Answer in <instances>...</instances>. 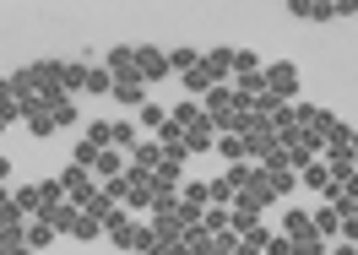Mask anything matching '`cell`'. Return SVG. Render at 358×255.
I'll use <instances>...</instances> for the list:
<instances>
[{
	"instance_id": "obj_48",
	"label": "cell",
	"mask_w": 358,
	"mask_h": 255,
	"mask_svg": "<svg viewBox=\"0 0 358 255\" xmlns=\"http://www.w3.org/2000/svg\"><path fill=\"white\" fill-rule=\"evenodd\" d=\"M348 217H358V201H353V212H348Z\"/></svg>"
},
{
	"instance_id": "obj_16",
	"label": "cell",
	"mask_w": 358,
	"mask_h": 255,
	"mask_svg": "<svg viewBox=\"0 0 358 255\" xmlns=\"http://www.w3.org/2000/svg\"><path fill=\"white\" fill-rule=\"evenodd\" d=\"M125 152H120V147H103V152H98V163H92V174H98V180H120V174H125Z\"/></svg>"
},
{
	"instance_id": "obj_46",
	"label": "cell",
	"mask_w": 358,
	"mask_h": 255,
	"mask_svg": "<svg viewBox=\"0 0 358 255\" xmlns=\"http://www.w3.org/2000/svg\"><path fill=\"white\" fill-rule=\"evenodd\" d=\"M326 255H358V250H353V245H331Z\"/></svg>"
},
{
	"instance_id": "obj_41",
	"label": "cell",
	"mask_w": 358,
	"mask_h": 255,
	"mask_svg": "<svg viewBox=\"0 0 358 255\" xmlns=\"http://www.w3.org/2000/svg\"><path fill=\"white\" fill-rule=\"evenodd\" d=\"M66 125H76V98H71V103H60V109H55V131H66Z\"/></svg>"
},
{
	"instance_id": "obj_45",
	"label": "cell",
	"mask_w": 358,
	"mask_h": 255,
	"mask_svg": "<svg viewBox=\"0 0 358 255\" xmlns=\"http://www.w3.org/2000/svg\"><path fill=\"white\" fill-rule=\"evenodd\" d=\"M0 255H33V250H27V239H11V245H0Z\"/></svg>"
},
{
	"instance_id": "obj_11",
	"label": "cell",
	"mask_w": 358,
	"mask_h": 255,
	"mask_svg": "<svg viewBox=\"0 0 358 255\" xmlns=\"http://www.w3.org/2000/svg\"><path fill=\"white\" fill-rule=\"evenodd\" d=\"M76 217H82L76 201H60V207H44V212H38V223H49L55 233H71V228H76Z\"/></svg>"
},
{
	"instance_id": "obj_9",
	"label": "cell",
	"mask_w": 358,
	"mask_h": 255,
	"mask_svg": "<svg viewBox=\"0 0 358 255\" xmlns=\"http://www.w3.org/2000/svg\"><path fill=\"white\" fill-rule=\"evenodd\" d=\"M125 180H131L125 212H152V174H131V168H125Z\"/></svg>"
},
{
	"instance_id": "obj_10",
	"label": "cell",
	"mask_w": 358,
	"mask_h": 255,
	"mask_svg": "<svg viewBox=\"0 0 358 255\" xmlns=\"http://www.w3.org/2000/svg\"><path fill=\"white\" fill-rule=\"evenodd\" d=\"M82 212H87V217H92V223H98V228H103V233H109L114 223L125 217V207H114V201H109V196H103V190H98V196H92V201H87V207H82Z\"/></svg>"
},
{
	"instance_id": "obj_17",
	"label": "cell",
	"mask_w": 358,
	"mask_h": 255,
	"mask_svg": "<svg viewBox=\"0 0 358 255\" xmlns=\"http://www.w3.org/2000/svg\"><path fill=\"white\" fill-rule=\"evenodd\" d=\"M201 66L206 71H212V82H228V76H234V49H206V54H201Z\"/></svg>"
},
{
	"instance_id": "obj_7",
	"label": "cell",
	"mask_w": 358,
	"mask_h": 255,
	"mask_svg": "<svg viewBox=\"0 0 358 255\" xmlns=\"http://www.w3.org/2000/svg\"><path fill=\"white\" fill-rule=\"evenodd\" d=\"M271 152H282V141H277V131H271V125H266V131H250V136H245V158H250V163H266Z\"/></svg>"
},
{
	"instance_id": "obj_24",
	"label": "cell",
	"mask_w": 358,
	"mask_h": 255,
	"mask_svg": "<svg viewBox=\"0 0 358 255\" xmlns=\"http://www.w3.org/2000/svg\"><path fill=\"white\" fill-rule=\"evenodd\" d=\"M22 239H27V250L38 255V250H49V245H55V228H49V223H27Z\"/></svg>"
},
{
	"instance_id": "obj_6",
	"label": "cell",
	"mask_w": 358,
	"mask_h": 255,
	"mask_svg": "<svg viewBox=\"0 0 358 255\" xmlns=\"http://www.w3.org/2000/svg\"><path fill=\"white\" fill-rule=\"evenodd\" d=\"M109 98L120 103V109H136V115H141V109H147V82H141V76H120Z\"/></svg>"
},
{
	"instance_id": "obj_4",
	"label": "cell",
	"mask_w": 358,
	"mask_h": 255,
	"mask_svg": "<svg viewBox=\"0 0 358 255\" xmlns=\"http://www.w3.org/2000/svg\"><path fill=\"white\" fill-rule=\"evenodd\" d=\"M60 185H66V201H76V207H87L92 196H98V185H92L87 168H76V163H66V174H55Z\"/></svg>"
},
{
	"instance_id": "obj_38",
	"label": "cell",
	"mask_w": 358,
	"mask_h": 255,
	"mask_svg": "<svg viewBox=\"0 0 358 255\" xmlns=\"http://www.w3.org/2000/svg\"><path fill=\"white\" fill-rule=\"evenodd\" d=\"M206 190H212V207H234V196H239V190L228 185V180H212Z\"/></svg>"
},
{
	"instance_id": "obj_37",
	"label": "cell",
	"mask_w": 358,
	"mask_h": 255,
	"mask_svg": "<svg viewBox=\"0 0 358 255\" xmlns=\"http://www.w3.org/2000/svg\"><path fill=\"white\" fill-rule=\"evenodd\" d=\"M103 196H109L114 207H125V196H131V180L120 174V180H103Z\"/></svg>"
},
{
	"instance_id": "obj_47",
	"label": "cell",
	"mask_w": 358,
	"mask_h": 255,
	"mask_svg": "<svg viewBox=\"0 0 358 255\" xmlns=\"http://www.w3.org/2000/svg\"><path fill=\"white\" fill-rule=\"evenodd\" d=\"M0 207H11V190H6V185H0Z\"/></svg>"
},
{
	"instance_id": "obj_30",
	"label": "cell",
	"mask_w": 358,
	"mask_h": 255,
	"mask_svg": "<svg viewBox=\"0 0 358 255\" xmlns=\"http://www.w3.org/2000/svg\"><path fill=\"white\" fill-rule=\"evenodd\" d=\"M223 180H228L234 190H245L250 180H255V163H228V168H223Z\"/></svg>"
},
{
	"instance_id": "obj_2",
	"label": "cell",
	"mask_w": 358,
	"mask_h": 255,
	"mask_svg": "<svg viewBox=\"0 0 358 255\" xmlns=\"http://www.w3.org/2000/svg\"><path fill=\"white\" fill-rule=\"evenodd\" d=\"M266 93L282 103H299V66L293 60H271L266 66Z\"/></svg>"
},
{
	"instance_id": "obj_20",
	"label": "cell",
	"mask_w": 358,
	"mask_h": 255,
	"mask_svg": "<svg viewBox=\"0 0 358 255\" xmlns=\"http://www.w3.org/2000/svg\"><path fill=\"white\" fill-rule=\"evenodd\" d=\"M179 87H185V93H196V98H206L217 82H212V71H206V66H196V71H185V76H179Z\"/></svg>"
},
{
	"instance_id": "obj_35",
	"label": "cell",
	"mask_w": 358,
	"mask_h": 255,
	"mask_svg": "<svg viewBox=\"0 0 358 255\" xmlns=\"http://www.w3.org/2000/svg\"><path fill=\"white\" fill-rule=\"evenodd\" d=\"M87 93H92V98H109V93H114V76H109L103 66L87 71Z\"/></svg>"
},
{
	"instance_id": "obj_43",
	"label": "cell",
	"mask_w": 358,
	"mask_h": 255,
	"mask_svg": "<svg viewBox=\"0 0 358 255\" xmlns=\"http://www.w3.org/2000/svg\"><path fill=\"white\" fill-rule=\"evenodd\" d=\"M342 245H358V217H342Z\"/></svg>"
},
{
	"instance_id": "obj_27",
	"label": "cell",
	"mask_w": 358,
	"mask_h": 255,
	"mask_svg": "<svg viewBox=\"0 0 358 255\" xmlns=\"http://www.w3.org/2000/svg\"><path fill=\"white\" fill-rule=\"evenodd\" d=\"M82 141H92V147L103 152V147H114V125H109V119H92V125H87V136H82Z\"/></svg>"
},
{
	"instance_id": "obj_33",
	"label": "cell",
	"mask_w": 358,
	"mask_h": 255,
	"mask_svg": "<svg viewBox=\"0 0 358 255\" xmlns=\"http://www.w3.org/2000/svg\"><path fill=\"white\" fill-rule=\"evenodd\" d=\"M255 71H266V66H261V54H250V49H234V76H255Z\"/></svg>"
},
{
	"instance_id": "obj_22",
	"label": "cell",
	"mask_w": 358,
	"mask_h": 255,
	"mask_svg": "<svg viewBox=\"0 0 358 255\" xmlns=\"http://www.w3.org/2000/svg\"><path fill=\"white\" fill-rule=\"evenodd\" d=\"M179 201L196 207V212H206V207H212V190H206L201 180H185V185H179Z\"/></svg>"
},
{
	"instance_id": "obj_15",
	"label": "cell",
	"mask_w": 358,
	"mask_h": 255,
	"mask_svg": "<svg viewBox=\"0 0 358 255\" xmlns=\"http://www.w3.org/2000/svg\"><path fill=\"white\" fill-rule=\"evenodd\" d=\"M212 147H217V125H212V119H201V125L185 131V152H212Z\"/></svg>"
},
{
	"instance_id": "obj_32",
	"label": "cell",
	"mask_w": 358,
	"mask_h": 255,
	"mask_svg": "<svg viewBox=\"0 0 358 255\" xmlns=\"http://www.w3.org/2000/svg\"><path fill=\"white\" fill-rule=\"evenodd\" d=\"M60 66H66V60H38V66H27V71H33V87H44V82H60Z\"/></svg>"
},
{
	"instance_id": "obj_29",
	"label": "cell",
	"mask_w": 358,
	"mask_h": 255,
	"mask_svg": "<svg viewBox=\"0 0 358 255\" xmlns=\"http://www.w3.org/2000/svg\"><path fill=\"white\" fill-rule=\"evenodd\" d=\"M201 228L212 233V239H217V233H228V207H206V212H201Z\"/></svg>"
},
{
	"instance_id": "obj_44",
	"label": "cell",
	"mask_w": 358,
	"mask_h": 255,
	"mask_svg": "<svg viewBox=\"0 0 358 255\" xmlns=\"http://www.w3.org/2000/svg\"><path fill=\"white\" fill-rule=\"evenodd\" d=\"M147 255H190V250H185V245H157V239H152V250H147Z\"/></svg>"
},
{
	"instance_id": "obj_18",
	"label": "cell",
	"mask_w": 358,
	"mask_h": 255,
	"mask_svg": "<svg viewBox=\"0 0 358 255\" xmlns=\"http://www.w3.org/2000/svg\"><path fill=\"white\" fill-rule=\"evenodd\" d=\"M310 223H315V233L331 245L336 233H342V212H336V207H315V212H310Z\"/></svg>"
},
{
	"instance_id": "obj_40",
	"label": "cell",
	"mask_w": 358,
	"mask_h": 255,
	"mask_svg": "<svg viewBox=\"0 0 358 255\" xmlns=\"http://www.w3.org/2000/svg\"><path fill=\"white\" fill-rule=\"evenodd\" d=\"M98 233H103V228H98V223H92L87 212H82V217H76V228H71V239H98Z\"/></svg>"
},
{
	"instance_id": "obj_31",
	"label": "cell",
	"mask_w": 358,
	"mask_h": 255,
	"mask_svg": "<svg viewBox=\"0 0 358 255\" xmlns=\"http://www.w3.org/2000/svg\"><path fill=\"white\" fill-rule=\"evenodd\" d=\"M169 66H174L179 76H185V71H196V66H201V54H196V49H185V44H179V49H169Z\"/></svg>"
},
{
	"instance_id": "obj_23",
	"label": "cell",
	"mask_w": 358,
	"mask_h": 255,
	"mask_svg": "<svg viewBox=\"0 0 358 255\" xmlns=\"http://www.w3.org/2000/svg\"><path fill=\"white\" fill-rule=\"evenodd\" d=\"M169 119H174V125H179V131H190V125H201V103H174V109H169Z\"/></svg>"
},
{
	"instance_id": "obj_14",
	"label": "cell",
	"mask_w": 358,
	"mask_h": 255,
	"mask_svg": "<svg viewBox=\"0 0 358 255\" xmlns=\"http://www.w3.org/2000/svg\"><path fill=\"white\" fill-rule=\"evenodd\" d=\"M87 60H66L60 66V87H66V98H76V93H87Z\"/></svg>"
},
{
	"instance_id": "obj_13",
	"label": "cell",
	"mask_w": 358,
	"mask_h": 255,
	"mask_svg": "<svg viewBox=\"0 0 358 255\" xmlns=\"http://www.w3.org/2000/svg\"><path fill=\"white\" fill-rule=\"evenodd\" d=\"M277 233H282V239H293V245H299V239H310V233H315L310 212H304V207H288V212H282V228H277Z\"/></svg>"
},
{
	"instance_id": "obj_1",
	"label": "cell",
	"mask_w": 358,
	"mask_h": 255,
	"mask_svg": "<svg viewBox=\"0 0 358 255\" xmlns=\"http://www.w3.org/2000/svg\"><path fill=\"white\" fill-rule=\"evenodd\" d=\"M109 245H114V250H136V255H147V250H152V228H147L141 217H131V212H125V217H120V223L109 228Z\"/></svg>"
},
{
	"instance_id": "obj_21",
	"label": "cell",
	"mask_w": 358,
	"mask_h": 255,
	"mask_svg": "<svg viewBox=\"0 0 358 255\" xmlns=\"http://www.w3.org/2000/svg\"><path fill=\"white\" fill-rule=\"evenodd\" d=\"M299 185L310 190V196H326V185H331V174H326V163H310V168H299Z\"/></svg>"
},
{
	"instance_id": "obj_39",
	"label": "cell",
	"mask_w": 358,
	"mask_h": 255,
	"mask_svg": "<svg viewBox=\"0 0 358 255\" xmlns=\"http://www.w3.org/2000/svg\"><path fill=\"white\" fill-rule=\"evenodd\" d=\"M163 119H169V109H157V103H147V109L136 115V125H147V131H163Z\"/></svg>"
},
{
	"instance_id": "obj_3",
	"label": "cell",
	"mask_w": 358,
	"mask_h": 255,
	"mask_svg": "<svg viewBox=\"0 0 358 255\" xmlns=\"http://www.w3.org/2000/svg\"><path fill=\"white\" fill-rule=\"evenodd\" d=\"M136 71H141V82H147V87H152V82H163V76H174V66H169V49L136 44Z\"/></svg>"
},
{
	"instance_id": "obj_19",
	"label": "cell",
	"mask_w": 358,
	"mask_h": 255,
	"mask_svg": "<svg viewBox=\"0 0 358 255\" xmlns=\"http://www.w3.org/2000/svg\"><path fill=\"white\" fill-rule=\"evenodd\" d=\"M27 223H22V212H17V201L11 207H0V245H11V239H22Z\"/></svg>"
},
{
	"instance_id": "obj_36",
	"label": "cell",
	"mask_w": 358,
	"mask_h": 255,
	"mask_svg": "<svg viewBox=\"0 0 358 255\" xmlns=\"http://www.w3.org/2000/svg\"><path fill=\"white\" fill-rule=\"evenodd\" d=\"M38 201H44V207H60V201H66V185H60V180H38Z\"/></svg>"
},
{
	"instance_id": "obj_5",
	"label": "cell",
	"mask_w": 358,
	"mask_h": 255,
	"mask_svg": "<svg viewBox=\"0 0 358 255\" xmlns=\"http://www.w3.org/2000/svg\"><path fill=\"white\" fill-rule=\"evenodd\" d=\"M234 109H239V93H234L228 82H217V87H212V93L201 98V115L212 119V125H223V119L234 115Z\"/></svg>"
},
{
	"instance_id": "obj_25",
	"label": "cell",
	"mask_w": 358,
	"mask_h": 255,
	"mask_svg": "<svg viewBox=\"0 0 358 255\" xmlns=\"http://www.w3.org/2000/svg\"><path fill=\"white\" fill-rule=\"evenodd\" d=\"M11 201H17V212H33V217H38V212H44V201H38V185H22V190H11Z\"/></svg>"
},
{
	"instance_id": "obj_12",
	"label": "cell",
	"mask_w": 358,
	"mask_h": 255,
	"mask_svg": "<svg viewBox=\"0 0 358 255\" xmlns=\"http://www.w3.org/2000/svg\"><path fill=\"white\" fill-rule=\"evenodd\" d=\"M103 71H109L114 82H120V76H141V71H136V44H114L109 60H103Z\"/></svg>"
},
{
	"instance_id": "obj_42",
	"label": "cell",
	"mask_w": 358,
	"mask_h": 255,
	"mask_svg": "<svg viewBox=\"0 0 358 255\" xmlns=\"http://www.w3.org/2000/svg\"><path fill=\"white\" fill-rule=\"evenodd\" d=\"M261 255H293V239H282V233H271V239H266V250H261Z\"/></svg>"
},
{
	"instance_id": "obj_28",
	"label": "cell",
	"mask_w": 358,
	"mask_h": 255,
	"mask_svg": "<svg viewBox=\"0 0 358 255\" xmlns=\"http://www.w3.org/2000/svg\"><path fill=\"white\" fill-rule=\"evenodd\" d=\"M217 152H223V163H250L245 158V136H217Z\"/></svg>"
},
{
	"instance_id": "obj_8",
	"label": "cell",
	"mask_w": 358,
	"mask_h": 255,
	"mask_svg": "<svg viewBox=\"0 0 358 255\" xmlns=\"http://www.w3.org/2000/svg\"><path fill=\"white\" fill-rule=\"evenodd\" d=\"M157 163H163V141H136V152H131V174H157Z\"/></svg>"
},
{
	"instance_id": "obj_26",
	"label": "cell",
	"mask_w": 358,
	"mask_h": 255,
	"mask_svg": "<svg viewBox=\"0 0 358 255\" xmlns=\"http://www.w3.org/2000/svg\"><path fill=\"white\" fill-rule=\"evenodd\" d=\"M114 147H120L125 158L136 152V119H114Z\"/></svg>"
},
{
	"instance_id": "obj_34",
	"label": "cell",
	"mask_w": 358,
	"mask_h": 255,
	"mask_svg": "<svg viewBox=\"0 0 358 255\" xmlns=\"http://www.w3.org/2000/svg\"><path fill=\"white\" fill-rule=\"evenodd\" d=\"M266 180H271V190H277V201L299 190V174H293V168H277V174H266Z\"/></svg>"
}]
</instances>
